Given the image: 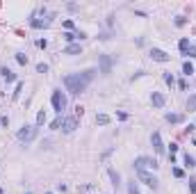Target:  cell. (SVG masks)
Wrapping results in <instances>:
<instances>
[{
	"label": "cell",
	"instance_id": "6da1fadb",
	"mask_svg": "<svg viewBox=\"0 0 196 194\" xmlns=\"http://www.w3.org/2000/svg\"><path fill=\"white\" fill-rule=\"evenodd\" d=\"M96 71L94 69H87V71L82 73H71V75H64V87L68 94H73V96H78V94H82L84 89H87V85L91 80H94Z\"/></svg>",
	"mask_w": 196,
	"mask_h": 194
},
{
	"label": "cell",
	"instance_id": "7a4b0ae2",
	"mask_svg": "<svg viewBox=\"0 0 196 194\" xmlns=\"http://www.w3.org/2000/svg\"><path fill=\"white\" fill-rule=\"evenodd\" d=\"M132 164H135V169H137V171H148V169H157V167H160V164L155 162L153 158H146V155L137 158V160L132 162Z\"/></svg>",
	"mask_w": 196,
	"mask_h": 194
},
{
	"label": "cell",
	"instance_id": "3957f363",
	"mask_svg": "<svg viewBox=\"0 0 196 194\" xmlns=\"http://www.w3.org/2000/svg\"><path fill=\"white\" fill-rule=\"evenodd\" d=\"M50 101H53V108H55L57 114H64V110H66V96L62 94V89H55Z\"/></svg>",
	"mask_w": 196,
	"mask_h": 194
},
{
	"label": "cell",
	"instance_id": "277c9868",
	"mask_svg": "<svg viewBox=\"0 0 196 194\" xmlns=\"http://www.w3.org/2000/svg\"><path fill=\"white\" fill-rule=\"evenodd\" d=\"M18 142H23V144H27V142H32L34 137H37V126H23L21 130H18Z\"/></svg>",
	"mask_w": 196,
	"mask_h": 194
},
{
	"label": "cell",
	"instance_id": "5b68a950",
	"mask_svg": "<svg viewBox=\"0 0 196 194\" xmlns=\"http://www.w3.org/2000/svg\"><path fill=\"white\" fill-rule=\"evenodd\" d=\"M137 178H139L141 183H146L151 190H157V187H160V180L155 178L153 174H148V171H137Z\"/></svg>",
	"mask_w": 196,
	"mask_h": 194
},
{
	"label": "cell",
	"instance_id": "8992f818",
	"mask_svg": "<svg viewBox=\"0 0 196 194\" xmlns=\"http://www.w3.org/2000/svg\"><path fill=\"white\" fill-rule=\"evenodd\" d=\"M151 144H153L155 153H160V155L164 153V144H162V137H160V133H153V135H151Z\"/></svg>",
	"mask_w": 196,
	"mask_h": 194
},
{
	"label": "cell",
	"instance_id": "52a82bcc",
	"mask_svg": "<svg viewBox=\"0 0 196 194\" xmlns=\"http://www.w3.org/2000/svg\"><path fill=\"white\" fill-rule=\"evenodd\" d=\"M78 128V116H68V119L62 121V130L64 133H73Z\"/></svg>",
	"mask_w": 196,
	"mask_h": 194
},
{
	"label": "cell",
	"instance_id": "ba28073f",
	"mask_svg": "<svg viewBox=\"0 0 196 194\" xmlns=\"http://www.w3.org/2000/svg\"><path fill=\"white\" fill-rule=\"evenodd\" d=\"M151 57H153V60H155V62H162V64L171 60V57H169V55H166V53H164V50H160V48H151Z\"/></svg>",
	"mask_w": 196,
	"mask_h": 194
},
{
	"label": "cell",
	"instance_id": "9c48e42d",
	"mask_svg": "<svg viewBox=\"0 0 196 194\" xmlns=\"http://www.w3.org/2000/svg\"><path fill=\"white\" fill-rule=\"evenodd\" d=\"M151 103H153V108H164V103H166L164 94H160V91H153V96H151Z\"/></svg>",
	"mask_w": 196,
	"mask_h": 194
},
{
	"label": "cell",
	"instance_id": "30bf717a",
	"mask_svg": "<svg viewBox=\"0 0 196 194\" xmlns=\"http://www.w3.org/2000/svg\"><path fill=\"white\" fill-rule=\"evenodd\" d=\"M109 71H112V57H109V55H103L100 57V73H109Z\"/></svg>",
	"mask_w": 196,
	"mask_h": 194
},
{
	"label": "cell",
	"instance_id": "8fae6325",
	"mask_svg": "<svg viewBox=\"0 0 196 194\" xmlns=\"http://www.w3.org/2000/svg\"><path fill=\"white\" fill-rule=\"evenodd\" d=\"M30 25L34 27V30H41V27H48L50 25V19H30Z\"/></svg>",
	"mask_w": 196,
	"mask_h": 194
},
{
	"label": "cell",
	"instance_id": "7c38bea8",
	"mask_svg": "<svg viewBox=\"0 0 196 194\" xmlns=\"http://www.w3.org/2000/svg\"><path fill=\"white\" fill-rule=\"evenodd\" d=\"M78 53H82L80 44H68L66 48H64V55H78Z\"/></svg>",
	"mask_w": 196,
	"mask_h": 194
},
{
	"label": "cell",
	"instance_id": "4fadbf2b",
	"mask_svg": "<svg viewBox=\"0 0 196 194\" xmlns=\"http://www.w3.org/2000/svg\"><path fill=\"white\" fill-rule=\"evenodd\" d=\"M164 119L169 123H182V121H185V114H166Z\"/></svg>",
	"mask_w": 196,
	"mask_h": 194
},
{
	"label": "cell",
	"instance_id": "5bb4252c",
	"mask_svg": "<svg viewBox=\"0 0 196 194\" xmlns=\"http://www.w3.org/2000/svg\"><path fill=\"white\" fill-rule=\"evenodd\" d=\"M178 48H180L182 53H187V50H189V39H187V37H182L180 41H178Z\"/></svg>",
	"mask_w": 196,
	"mask_h": 194
},
{
	"label": "cell",
	"instance_id": "9a60e30c",
	"mask_svg": "<svg viewBox=\"0 0 196 194\" xmlns=\"http://www.w3.org/2000/svg\"><path fill=\"white\" fill-rule=\"evenodd\" d=\"M187 110H189V112H196V94L187 98Z\"/></svg>",
	"mask_w": 196,
	"mask_h": 194
},
{
	"label": "cell",
	"instance_id": "2e32d148",
	"mask_svg": "<svg viewBox=\"0 0 196 194\" xmlns=\"http://www.w3.org/2000/svg\"><path fill=\"white\" fill-rule=\"evenodd\" d=\"M107 174H109V178H112V185H119V180H121V176L114 171V169H107Z\"/></svg>",
	"mask_w": 196,
	"mask_h": 194
},
{
	"label": "cell",
	"instance_id": "e0dca14e",
	"mask_svg": "<svg viewBox=\"0 0 196 194\" xmlns=\"http://www.w3.org/2000/svg\"><path fill=\"white\" fill-rule=\"evenodd\" d=\"M2 78H5V80H7V82H14V80H16V75H14V73H11V71H9V69H2Z\"/></svg>",
	"mask_w": 196,
	"mask_h": 194
},
{
	"label": "cell",
	"instance_id": "ac0fdd59",
	"mask_svg": "<svg viewBox=\"0 0 196 194\" xmlns=\"http://www.w3.org/2000/svg\"><path fill=\"white\" fill-rule=\"evenodd\" d=\"M96 123L105 126V123H109V116H107V114H96Z\"/></svg>",
	"mask_w": 196,
	"mask_h": 194
},
{
	"label": "cell",
	"instance_id": "d6986e66",
	"mask_svg": "<svg viewBox=\"0 0 196 194\" xmlns=\"http://www.w3.org/2000/svg\"><path fill=\"white\" fill-rule=\"evenodd\" d=\"M182 160H185V167L189 169V167H196V162H194V158L189 155V153H185V158H182Z\"/></svg>",
	"mask_w": 196,
	"mask_h": 194
},
{
	"label": "cell",
	"instance_id": "ffe728a7",
	"mask_svg": "<svg viewBox=\"0 0 196 194\" xmlns=\"http://www.w3.org/2000/svg\"><path fill=\"white\" fill-rule=\"evenodd\" d=\"M16 62H18L21 66H25V64H27V55H23V53H16Z\"/></svg>",
	"mask_w": 196,
	"mask_h": 194
},
{
	"label": "cell",
	"instance_id": "44dd1931",
	"mask_svg": "<svg viewBox=\"0 0 196 194\" xmlns=\"http://www.w3.org/2000/svg\"><path fill=\"white\" fill-rule=\"evenodd\" d=\"M182 73H185V75H192L194 73V66L189 62H185V64H182Z\"/></svg>",
	"mask_w": 196,
	"mask_h": 194
},
{
	"label": "cell",
	"instance_id": "7402d4cb",
	"mask_svg": "<svg viewBox=\"0 0 196 194\" xmlns=\"http://www.w3.org/2000/svg\"><path fill=\"white\" fill-rule=\"evenodd\" d=\"M128 194H141V192H139V187H137V183H135V180H132V183L128 185Z\"/></svg>",
	"mask_w": 196,
	"mask_h": 194
},
{
	"label": "cell",
	"instance_id": "603a6c76",
	"mask_svg": "<svg viewBox=\"0 0 196 194\" xmlns=\"http://www.w3.org/2000/svg\"><path fill=\"white\" fill-rule=\"evenodd\" d=\"M21 91H23V82H16V91L11 94V98H14V101H16V98L21 96Z\"/></svg>",
	"mask_w": 196,
	"mask_h": 194
},
{
	"label": "cell",
	"instance_id": "cb8c5ba5",
	"mask_svg": "<svg viewBox=\"0 0 196 194\" xmlns=\"http://www.w3.org/2000/svg\"><path fill=\"white\" fill-rule=\"evenodd\" d=\"M62 121H64V114H57V119L50 123V128H59V126H62Z\"/></svg>",
	"mask_w": 196,
	"mask_h": 194
},
{
	"label": "cell",
	"instance_id": "d4e9b609",
	"mask_svg": "<svg viewBox=\"0 0 196 194\" xmlns=\"http://www.w3.org/2000/svg\"><path fill=\"white\" fill-rule=\"evenodd\" d=\"M43 123H46V112L41 110V112L37 114V126H43Z\"/></svg>",
	"mask_w": 196,
	"mask_h": 194
},
{
	"label": "cell",
	"instance_id": "484cf974",
	"mask_svg": "<svg viewBox=\"0 0 196 194\" xmlns=\"http://www.w3.org/2000/svg\"><path fill=\"white\" fill-rule=\"evenodd\" d=\"M164 82H166V85H171V87H174V85H176V78H174L171 73H164Z\"/></svg>",
	"mask_w": 196,
	"mask_h": 194
},
{
	"label": "cell",
	"instance_id": "4316f807",
	"mask_svg": "<svg viewBox=\"0 0 196 194\" xmlns=\"http://www.w3.org/2000/svg\"><path fill=\"white\" fill-rule=\"evenodd\" d=\"M171 171H174V176H176V178H185V171H182L180 167H174Z\"/></svg>",
	"mask_w": 196,
	"mask_h": 194
},
{
	"label": "cell",
	"instance_id": "83f0119b",
	"mask_svg": "<svg viewBox=\"0 0 196 194\" xmlns=\"http://www.w3.org/2000/svg\"><path fill=\"white\" fill-rule=\"evenodd\" d=\"M37 71H39V73H48V64H43V62L37 64Z\"/></svg>",
	"mask_w": 196,
	"mask_h": 194
},
{
	"label": "cell",
	"instance_id": "f1b7e54d",
	"mask_svg": "<svg viewBox=\"0 0 196 194\" xmlns=\"http://www.w3.org/2000/svg\"><path fill=\"white\" fill-rule=\"evenodd\" d=\"M185 23H187V19H185V16H178V19H176V25H178V27H182Z\"/></svg>",
	"mask_w": 196,
	"mask_h": 194
},
{
	"label": "cell",
	"instance_id": "f546056e",
	"mask_svg": "<svg viewBox=\"0 0 196 194\" xmlns=\"http://www.w3.org/2000/svg\"><path fill=\"white\" fill-rule=\"evenodd\" d=\"M64 39H66V41H73V39H78V34H73V32H64Z\"/></svg>",
	"mask_w": 196,
	"mask_h": 194
},
{
	"label": "cell",
	"instance_id": "4dcf8cb0",
	"mask_svg": "<svg viewBox=\"0 0 196 194\" xmlns=\"http://www.w3.org/2000/svg\"><path fill=\"white\" fill-rule=\"evenodd\" d=\"M37 46H39V48H46V46H48V41H46V39H39Z\"/></svg>",
	"mask_w": 196,
	"mask_h": 194
},
{
	"label": "cell",
	"instance_id": "1f68e13d",
	"mask_svg": "<svg viewBox=\"0 0 196 194\" xmlns=\"http://www.w3.org/2000/svg\"><path fill=\"white\" fill-rule=\"evenodd\" d=\"M116 116H119L121 121H125V119H128V112H116Z\"/></svg>",
	"mask_w": 196,
	"mask_h": 194
},
{
	"label": "cell",
	"instance_id": "d6a6232c",
	"mask_svg": "<svg viewBox=\"0 0 196 194\" xmlns=\"http://www.w3.org/2000/svg\"><path fill=\"white\" fill-rule=\"evenodd\" d=\"M189 192H192V194L196 192V180H189Z\"/></svg>",
	"mask_w": 196,
	"mask_h": 194
},
{
	"label": "cell",
	"instance_id": "836d02e7",
	"mask_svg": "<svg viewBox=\"0 0 196 194\" xmlns=\"http://www.w3.org/2000/svg\"><path fill=\"white\" fill-rule=\"evenodd\" d=\"M185 55H189V57H196V48H192V46H189V50L185 53Z\"/></svg>",
	"mask_w": 196,
	"mask_h": 194
},
{
	"label": "cell",
	"instance_id": "e575fe53",
	"mask_svg": "<svg viewBox=\"0 0 196 194\" xmlns=\"http://www.w3.org/2000/svg\"><path fill=\"white\" fill-rule=\"evenodd\" d=\"M64 27L66 30H73V21H64Z\"/></svg>",
	"mask_w": 196,
	"mask_h": 194
},
{
	"label": "cell",
	"instance_id": "d590c367",
	"mask_svg": "<svg viewBox=\"0 0 196 194\" xmlns=\"http://www.w3.org/2000/svg\"><path fill=\"white\" fill-rule=\"evenodd\" d=\"M192 144H194V146H196V135H194V137H192Z\"/></svg>",
	"mask_w": 196,
	"mask_h": 194
},
{
	"label": "cell",
	"instance_id": "8d00e7d4",
	"mask_svg": "<svg viewBox=\"0 0 196 194\" xmlns=\"http://www.w3.org/2000/svg\"><path fill=\"white\" fill-rule=\"evenodd\" d=\"M27 194H30V192H27Z\"/></svg>",
	"mask_w": 196,
	"mask_h": 194
}]
</instances>
